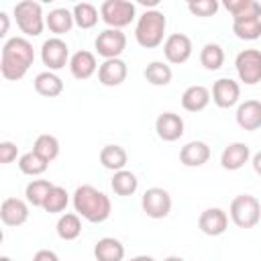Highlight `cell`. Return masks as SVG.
<instances>
[{"instance_id":"cell-1","label":"cell","mask_w":261,"mask_h":261,"mask_svg":"<svg viewBox=\"0 0 261 261\" xmlns=\"http://www.w3.org/2000/svg\"><path fill=\"white\" fill-rule=\"evenodd\" d=\"M35 61V51L29 39L24 37H12L2 45L0 55V73L8 82H18L24 77L29 67Z\"/></svg>"},{"instance_id":"cell-2","label":"cell","mask_w":261,"mask_h":261,"mask_svg":"<svg viewBox=\"0 0 261 261\" xmlns=\"http://www.w3.org/2000/svg\"><path fill=\"white\" fill-rule=\"evenodd\" d=\"M73 208L75 212L86 218L88 222H104L110 212H112V204H110V198L96 190L94 186H80L75 192H73Z\"/></svg>"},{"instance_id":"cell-3","label":"cell","mask_w":261,"mask_h":261,"mask_svg":"<svg viewBox=\"0 0 261 261\" xmlns=\"http://www.w3.org/2000/svg\"><path fill=\"white\" fill-rule=\"evenodd\" d=\"M165 27H167V18L161 10H145L135 27V39L141 47L145 49H155L163 43L165 37Z\"/></svg>"},{"instance_id":"cell-4","label":"cell","mask_w":261,"mask_h":261,"mask_svg":"<svg viewBox=\"0 0 261 261\" xmlns=\"http://www.w3.org/2000/svg\"><path fill=\"white\" fill-rule=\"evenodd\" d=\"M230 220L239 228H253L261 220V202L251 194H239L230 202Z\"/></svg>"},{"instance_id":"cell-5","label":"cell","mask_w":261,"mask_h":261,"mask_svg":"<svg viewBox=\"0 0 261 261\" xmlns=\"http://www.w3.org/2000/svg\"><path fill=\"white\" fill-rule=\"evenodd\" d=\"M14 18L18 29L27 37H39L45 29V16H43V6L33 0H22L14 6Z\"/></svg>"},{"instance_id":"cell-6","label":"cell","mask_w":261,"mask_h":261,"mask_svg":"<svg viewBox=\"0 0 261 261\" xmlns=\"http://www.w3.org/2000/svg\"><path fill=\"white\" fill-rule=\"evenodd\" d=\"M137 8L128 0H106L100 4V16L108 29H124L135 20Z\"/></svg>"},{"instance_id":"cell-7","label":"cell","mask_w":261,"mask_h":261,"mask_svg":"<svg viewBox=\"0 0 261 261\" xmlns=\"http://www.w3.org/2000/svg\"><path fill=\"white\" fill-rule=\"evenodd\" d=\"M237 75L247 86H255L261 82V51L259 49H245L234 59Z\"/></svg>"},{"instance_id":"cell-8","label":"cell","mask_w":261,"mask_h":261,"mask_svg":"<svg viewBox=\"0 0 261 261\" xmlns=\"http://www.w3.org/2000/svg\"><path fill=\"white\" fill-rule=\"evenodd\" d=\"M96 53L104 59H118L120 53L126 49V35L118 29H106L102 31L94 41Z\"/></svg>"},{"instance_id":"cell-9","label":"cell","mask_w":261,"mask_h":261,"mask_svg":"<svg viewBox=\"0 0 261 261\" xmlns=\"http://www.w3.org/2000/svg\"><path fill=\"white\" fill-rule=\"evenodd\" d=\"M41 59H43V65L49 67V71H57L61 67H65L69 63V47L63 39L59 37H51L43 43L41 47Z\"/></svg>"},{"instance_id":"cell-10","label":"cell","mask_w":261,"mask_h":261,"mask_svg":"<svg viewBox=\"0 0 261 261\" xmlns=\"http://www.w3.org/2000/svg\"><path fill=\"white\" fill-rule=\"evenodd\" d=\"M141 206L149 218H165L171 212V196L163 188H149L141 198Z\"/></svg>"},{"instance_id":"cell-11","label":"cell","mask_w":261,"mask_h":261,"mask_svg":"<svg viewBox=\"0 0 261 261\" xmlns=\"http://www.w3.org/2000/svg\"><path fill=\"white\" fill-rule=\"evenodd\" d=\"M163 55L169 63H186L192 55V39L184 33H173L163 41Z\"/></svg>"},{"instance_id":"cell-12","label":"cell","mask_w":261,"mask_h":261,"mask_svg":"<svg viewBox=\"0 0 261 261\" xmlns=\"http://www.w3.org/2000/svg\"><path fill=\"white\" fill-rule=\"evenodd\" d=\"M241 98V86L230 77H220L212 86V100L218 108H230Z\"/></svg>"},{"instance_id":"cell-13","label":"cell","mask_w":261,"mask_h":261,"mask_svg":"<svg viewBox=\"0 0 261 261\" xmlns=\"http://www.w3.org/2000/svg\"><path fill=\"white\" fill-rule=\"evenodd\" d=\"M198 228L208 237H220L228 228V216L222 208H206L198 218Z\"/></svg>"},{"instance_id":"cell-14","label":"cell","mask_w":261,"mask_h":261,"mask_svg":"<svg viewBox=\"0 0 261 261\" xmlns=\"http://www.w3.org/2000/svg\"><path fill=\"white\" fill-rule=\"evenodd\" d=\"M126 73H128V67L120 57L118 59H104V63L98 67V82L102 86L116 88L126 80Z\"/></svg>"},{"instance_id":"cell-15","label":"cell","mask_w":261,"mask_h":261,"mask_svg":"<svg viewBox=\"0 0 261 261\" xmlns=\"http://www.w3.org/2000/svg\"><path fill=\"white\" fill-rule=\"evenodd\" d=\"M155 130H157V137L161 141L173 143L184 135V120L175 112H163L155 120Z\"/></svg>"},{"instance_id":"cell-16","label":"cell","mask_w":261,"mask_h":261,"mask_svg":"<svg viewBox=\"0 0 261 261\" xmlns=\"http://www.w3.org/2000/svg\"><path fill=\"white\" fill-rule=\"evenodd\" d=\"M0 218L6 226H20L29 220V206L20 198H6L0 206Z\"/></svg>"},{"instance_id":"cell-17","label":"cell","mask_w":261,"mask_h":261,"mask_svg":"<svg viewBox=\"0 0 261 261\" xmlns=\"http://www.w3.org/2000/svg\"><path fill=\"white\" fill-rule=\"evenodd\" d=\"M249 159H251V147L247 143L237 141V143H230L224 147V151L220 155V165L228 171H237L245 163H249Z\"/></svg>"},{"instance_id":"cell-18","label":"cell","mask_w":261,"mask_h":261,"mask_svg":"<svg viewBox=\"0 0 261 261\" xmlns=\"http://www.w3.org/2000/svg\"><path fill=\"white\" fill-rule=\"evenodd\" d=\"M98 69V61H96V55L92 51H75L69 59V71L75 80H90Z\"/></svg>"},{"instance_id":"cell-19","label":"cell","mask_w":261,"mask_h":261,"mask_svg":"<svg viewBox=\"0 0 261 261\" xmlns=\"http://www.w3.org/2000/svg\"><path fill=\"white\" fill-rule=\"evenodd\" d=\"M237 124L243 130H257L261 128V102L259 100H245L237 108Z\"/></svg>"},{"instance_id":"cell-20","label":"cell","mask_w":261,"mask_h":261,"mask_svg":"<svg viewBox=\"0 0 261 261\" xmlns=\"http://www.w3.org/2000/svg\"><path fill=\"white\" fill-rule=\"evenodd\" d=\"M210 159V147L204 141H190L179 151V161L186 167H200Z\"/></svg>"},{"instance_id":"cell-21","label":"cell","mask_w":261,"mask_h":261,"mask_svg":"<svg viewBox=\"0 0 261 261\" xmlns=\"http://www.w3.org/2000/svg\"><path fill=\"white\" fill-rule=\"evenodd\" d=\"M208 104H210V90L200 84L186 88L181 94V106L188 112H202Z\"/></svg>"},{"instance_id":"cell-22","label":"cell","mask_w":261,"mask_h":261,"mask_svg":"<svg viewBox=\"0 0 261 261\" xmlns=\"http://www.w3.org/2000/svg\"><path fill=\"white\" fill-rule=\"evenodd\" d=\"M224 8L232 14V22L261 18V4L257 0H226Z\"/></svg>"},{"instance_id":"cell-23","label":"cell","mask_w":261,"mask_h":261,"mask_svg":"<svg viewBox=\"0 0 261 261\" xmlns=\"http://www.w3.org/2000/svg\"><path fill=\"white\" fill-rule=\"evenodd\" d=\"M94 257L98 261H122L124 259V245L114 237H104L96 243Z\"/></svg>"},{"instance_id":"cell-24","label":"cell","mask_w":261,"mask_h":261,"mask_svg":"<svg viewBox=\"0 0 261 261\" xmlns=\"http://www.w3.org/2000/svg\"><path fill=\"white\" fill-rule=\"evenodd\" d=\"M35 90H37V94H41V96H45V98H55V96H59L61 92H63V82H61V77L55 73V71H41V73H37V77H35Z\"/></svg>"},{"instance_id":"cell-25","label":"cell","mask_w":261,"mask_h":261,"mask_svg":"<svg viewBox=\"0 0 261 261\" xmlns=\"http://www.w3.org/2000/svg\"><path fill=\"white\" fill-rule=\"evenodd\" d=\"M126 161H128V155L124 151V147L120 145H104L102 151H100V163L102 167L110 169V171H120L126 167Z\"/></svg>"},{"instance_id":"cell-26","label":"cell","mask_w":261,"mask_h":261,"mask_svg":"<svg viewBox=\"0 0 261 261\" xmlns=\"http://www.w3.org/2000/svg\"><path fill=\"white\" fill-rule=\"evenodd\" d=\"M45 24L49 27L51 33L55 35H65L71 31V27L75 24L73 20V12L67 8H55L45 16Z\"/></svg>"},{"instance_id":"cell-27","label":"cell","mask_w":261,"mask_h":261,"mask_svg":"<svg viewBox=\"0 0 261 261\" xmlns=\"http://www.w3.org/2000/svg\"><path fill=\"white\" fill-rule=\"evenodd\" d=\"M57 237L63 241H73L82 234V220L77 212H67L57 220Z\"/></svg>"},{"instance_id":"cell-28","label":"cell","mask_w":261,"mask_h":261,"mask_svg":"<svg viewBox=\"0 0 261 261\" xmlns=\"http://www.w3.org/2000/svg\"><path fill=\"white\" fill-rule=\"evenodd\" d=\"M110 186H112L114 194H118V196H133L137 192V188H139V179H137V175L133 171L120 169V171H116L112 175Z\"/></svg>"},{"instance_id":"cell-29","label":"cell","mask_w":261,"mask_h":261,"mask_svg":"<svg viewBox=\"0 0 261 261\" xmlns=\"http://www.w3.org/2000/svg\"><path fill=\"white\" fill-rule=\"evenodd\" d=\"M51 190H53V184H51L49 179H33V181L27 184V188H24L27 202H29L31 206L43 208V204H45V200H47V196H49Z\"/></svg>"},{"instance_id":"cell-30","label":"cell","mask_w":261,"mask_h":261,"mask_svg":"<svg viewBox=\"0 0 261 261\" xmlns=\"http://www.w3.org/2000/svg\"><path fill=\"white\" fill-rule=\"evenodd\" d=\"M171 77H173V71L165 61H151L145 67V80L151 86H167Z\"/></svg>"},{"instance_id":"cell-31","label":"cell","mask_w":261,"mask_h":261,"mask_svg":"<svg viewBox=\"0 0 261 261\" xmlns=\"http://www.w3.org/2000/svg\"><path fill=\"white\" fill-rule=\"evenodd\" d=\"M200 63L204 65V69L208 71H216L222 67L224 63V51L218 43H206L200 51Z\"/></svg>"},{"instance_id":"cell-32","label":"cell","mask_w":261,"mask_h":261,"mask_svg":"<svg viewBox=\"0 0 261 261\" xmlns=\"http://www.w3.org/2000/svg\"><path fill=\"white\" fill-rule=\"evenodd\" d=\"M33 151H35L39 157H43L47 163H51V161L57 159V155H59V141H57V137H53V135H39V137L35 139Z\"/></svg>"},{"instance_id":"cell-33","label":"cell","mask_w":261,"mask_h":261,"mask_svg":"<svg viewBox=\"0 0 261 261\" xmlns=\"http://www.w3.org/2000/svg\"><path fill=\"white\" fill-rule=\"evenodd\" d=\"M71 12H73V20H75V24H77L80 29H92V27H96V22H98V10H96V6L90 4V2H80V4H75Z\"/></svg>"},{"instance_id":"cell-34","label":"cell","mask_w":261,"mask_h":261,"mask_svg":"<svg viewBox=\"0 0 261 261\" xmlns=\"http://www.w3.org/2000/svg\"><path fill=\"white\" fill-rule=\"evenodd\" d=\"M47 167H49V163L43 157H39L35 151H29V153L20 155V159H18V169L24 175H41L47 171Z\"/></svg>"},{"instance_id":"cell-35","label":"cell","mask_w":261,"mask_h":261,"mask_svg":"<svg viewBox=\"0 0 261 261\" xmlns=\"http://www.w3.org/2000/svg\"><path fill=\"white\" fill-rule=\"evenodd\" d=\"M69 204V194L65 192V188L61 186H53V190L49 192L45 204H43V210L49 212V214H57V212H63Z\"/></svg>"},{"instance_id":"cell-36","label":"cell","mask_w":261,"mask_h":261,"mask_svg":"<svg viewBox=\"0 0 261 261\" xmlns=\"http://www.w3.org/2000/svg\"><path fill=\"white\" fill-rule=\"evenodd\" d=\"M232 33L243 41H255V39L261 37V18L234 20L232 22Z\"/></svg>"},{"instance_id":"cell-37","label":"cell","mask_w":261,"mask_h":261,"mask_svg":"<svg viewBox=\"0 0 261 261\" xmlns=\"http://www.w3.org/2000/svg\"><path fill=\"white\" fill-rule=\"evenodd\" d=\"M188 10L192 12V14H196V16H212V14H216V10H218V2L216 0H192V2H188Z\"/></svg>"},{"instance_id":"cell-38","label":"cell","mask_w":261,"mask_h":261,"mask_svg":"<svg viewBox=\"0 0 261 261\" xmlns=\"http://www.w3.org/2000/svg\"><path fill=\"white\" fill-rule=\"evenodd\" d=\"M16 155H18L16 143H12V141H2L0 143V161L2 163H12L16 159Z\"/></svg>"},{"instance_id":"cell-39","label":"cell","mask_w":261,"mask_h":261,"mask_svg":"<svg viewBox=\"0 0 261 261\" xmlns=\"http://www.w3.org/2000/svg\"><path fill=\"white\" fill-rule=\"evenodd\" d=\"M33 261H59V257L53 251H49V249H41V251L35 253Z\"/></svg>"},{"instance_id":"cell-40","label":"cell","mask_w":261,"mask_h":261,"mask_svg":"<svg viewBox=\"0 0 261 261\" xmlns=\"http://www.w3.org/2000/svg\"><path fill=\"white\" fill-rule=\"evenodd\" d=\"M251 163H253V169H255V173H257V175H261V151L253 155Z\"/></svg>"},{"instance_id":"cell-41","label":"cell","mask_w":261,"mask_h":261,"mask_svg":"<svg viewBox=\"0 0 261 261\" xmlns=\"http://www.w3.org/2000/svg\"><path fill=\"white\" fill-rule=\"evenodd\" d=\"M0 20H2V29H0V37H4L8 33V14L0 12Z\"/></svg>"},{"instance_id":"cell-42","label":"cell","mask_w":261,"mask_h":261,"mask_svg":"<svg viewBox=\"0 0 261 261\" xmlns=\"http://www.w3.org/2000/svg\"><path fill=\"white\" fill-rule=\"evenodd\" d=\"M128 261H155L151 255H137V257H133V259H128Z\"/></svg>"},{"instance_id":"cell-43","label":"cell","mask_w":261,"mask_h":261,"mask_svg":"<svg viewBox=\"0 0 261 261\" xmlns=\"http://www.w3.org/2000/svg\"><path fill=\"white\" fill-rule=\"evenodd\" d=\"M163 261H186L184 257H179V255H169V257H165Z\"/></svg>"},{"instance_id":"cell-44","label":"cell","mask_w":261,"mask_h":261,"mask_svg":"<svg viewBox=\"0 0 261 261\" xmlns=\"http://www.w3.org/2000/svg\"><path fill=\"white\" fill-rule=\"evenodd\" d=\"M0 261H12L10 257H0Z\"/></svg>"}]
</instances>
